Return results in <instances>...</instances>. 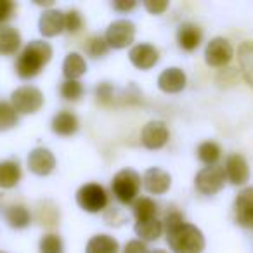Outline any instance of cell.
I'll return each instance as SVG.
<instances>
[{"label": "cell", "instance_id": "obj_10", "mask_svg": "<svg viewBox=\"0 0 253 253\" xmlns=\"http://www.w3.org/2000/svg\"><path fill=\"white\" fill-rule=\"evenodd\" d=\"M56 156L50 149L39 146V148H33L28 155V169L32 173L39 177H47L54 172L56 169Z\"/></svg>", "mask_w": 253, "mask_h": 253}, {"label": "cell", "instance_id": "obj_40", "mask_svg": "<svg viewBox=\"0 0 253 253\" xmlns=\"http://www.w3.org/2000/svg\"><path fill=\"white\" fill-rule=\"evenodd\" d=\"M0 253H4V252H0Z\"/></svg>", "mask_w": 253, "mask_h": 253}, {"label": "cell", "instance_id": "obj_5", "mask_svg": "<svg viewBox=\"0 0 253 253\" xmlns=\"http://www.w3.org/2000/svg\"><path fill=\"white\" fill-rule=\"evenodd\" d=\"M108 193L97 182H87L77 191V205L87 213H99L108 207Z\"/></svg>", "mask_w": 253, "mask_h": 253}, {"label": "cell", "instance_id": "obj_37", "mask_svg": "<svg viewBox=\"0 0 253 253\" xmlns=\"http://www.w3.org/2000/svg\"><path fill=\"white\" fill-rule=\"evenodd\" d=\"M123 253H149V248L141 239H130L123 246Z\"/></svg>", "mask_w": 253, "mask_h": 253}, {"label": "cell", "instance_id": "obj_14", "mask_svg": "<svg viewBox=\"0 0 253 253\" xmlns=\"http://www.w3.org/2000/svg\"><path fill=\"white\" fill-rule=\"evenodd\" d=\"M142 186L149 194L163 196L172 187V175L167 170L160 169V167H151L142 175Z\"/></svg>", "mask_w": 253, "mask_h": 253}, {"label": "cell", "instance_id": "obj_26", "mask_svg": "<svg viewBox=\"0 0 253 253\" xmlns=\"http://www.w3.org/2000/svg\"><path fill=\"white\" fill-rule=\"evenodd\" d=\"M196 156L205 167L218 165V160L222 156V149L215 141H205L196 148Z\"/></svg>", "mask_w": 253, "mask_h": 253}, {"label": "cell", "instance_id": "obj_15", "mask_svg": "<svg viewBox=\"0 0 253 253\" xmlns=\"http://www.w3.org/2000/svg\"><path fill=\"white\" fill-rule=\"evenodd\" d=\"M158 88L165 94H179L186 88L187 85V75L184 73V70L177 66L165 68L162 73L158 75Z\"/></svg>", "mask_w": 253, "mask_h": 253}, {"label": "cell", "instance_id": "obj_19", "mask_svg": "<svg viewBox=\"0 0 253 253\" xmlns=\"http://www.w3.org/2000/svg\"><path fill=\"white\" fill-rule=\"evenodd\" d=\"M23 45V37L18 28L11 25L0 26V56H14Z\"/></svg>", "mask_w": 253, "mask_h": 253}, {"label": "cell", "instance_id": "obj_4", "mask_svg": "<svg viewBox=\"0 0 253 253\" xmlns=\"http://www.w3.org/2000/svg\"><path fill=\"white\" fill-rule=\"evenodd\" d=\"M9 102L18 115H35L43 106V92L35 85H21L11 92Z\"/></svg>", "mask_w": 253, "mask_h": 253}, {"label": "cell", "instance_id": "obj_8", "mask_svg": "<svg viewBox=\"0 0 253 253\" xmlns=\"http://www.w3.org/2000/svg\"><path fill=\"white\" fill-rule=\"evenodd\" d=\"M234 57L231 42L224 37H215L205 47V63L211 68H224Z\"/></svg>", "mask_w": 253, "mask_h": 253}, {"label": "cell", "instance_id": "obj_23", "mask_svg": "<svg viewBox=\"0 0 253 253\" xmlns=\"http://www.w3.org/2000/svg\"><path fill=\"white\" fill-rule=\"evenodd\" d=\"M4 218H5V222H7L9 227L18 229V231L26 229L30 224H32V213H30V210L25 207V205H19V203L11 205V207L5 208Z\"/></svg>", "mask_w": 253, "mask_h": 253}, {"label": "cell", "instance_id": "obj_33", "mask_svg": "<svg viewBox=\"0 0 253 253\" xmlns=\"http://www.w3.org/2000/svg\"><path fill=\"white\" fill-rule=\"evenodd\" d=\"M162 222H163V231L170 232V231H173V229L179 227V225H182L184 222H186V218H184V215L180 213V211L172 210L165 215V218H163Z\"/></svg>", "mask_w": 253, "mask_h": 253}, {"label": "cell", "instance_id": "obj_22", "mask_svg": "<svg viewBox=\"0 0 253 253\" xmlns=\"http://www.w3.org/2000/svg\"><path fill=\"white\" fill-rule=\"evenodd\" d=\"M238 63L245 82L253 88V42L245 40L238 47Z\"/></svg>", "mask_w": 253, "mask_h": 253}, {"label": "cell", "instance_id": "obj_24", "mask_svg": "<svg viewBox=\"0 0 253 253\" xmlns=\"http://www.w3.org/2000/svg\"><path fill=\"white\" fill-rule=\"evenodd\" d=\"M87 73V61L80 52H70L63 61L64 80H78Z\"/></svg>", "mask_w": 253, "mask_h": 253}, {"label": "cell", "instance_id": "obj_31", "mask_svg": "<svg viewBox=\"0 0 253 253\" xmlns=\"http://www.w3.org/2000/svg\"><path fill=\"white\" fill-rule=\"evenodd\" d=\"M108 50H109L108 42H106V39L101 35L90 37V39L87 40V43H85V52H87L90 57H94V59L104 57L106 54H108Z\"/></svg>", "mask_w": 253, "mask_h": 253}, {"label": "cell", "instance_id": "obj_18", "mask_svg": "<svg viewBox=\"0 0 253 253\" xmlns=\"http://www.w3.org/2000/svg\"><path fill=\"white\" fill-rule=\"evenodd\" d=\"M50 128L56 135L61 137H71L78 132L80 128V122H78V116L75 113L63 109V111L56 113L52 116V122H50Z\"/></svg>", "mask_w": 253, "mask_h": 253}, {"label": "cell", "instance_id": "obj_11", "mask_svg": "<svg viewBox=\"0 0 253 253\" xmlns=\"http://www.w3.org/2000/svg\"><path fill=\"white\" fill-rule=\"evenodd\" d=\"M128 59H130V63L134 64L137 70L148 71L158 64L160 50L156 49L155 45H151V43H146V42L135 43V45H132L130 50H128Z\"/></svg>", "mask_w": 253, "mask_h": 253}, {"label": "cell", "instance_id": "obj_2", "mask_svg": "<svg viewBox=\"0 0 253 253\" xmlns=\"http://www.w3.org/2000/svg\"><path fill=\"white\" fill-rule=\"evenodd\" d=\"M167 243L172 253H203L207 241L200 227L184 222L173 231L167 232Z\"/></svg>", "mask_w": 253, "mask_h": 253}, {"label": "cell", "instance_id": "obj_25", "mask_svg": "<svg viewBox=\"0 0 253 253\" xmlns=\"http://www.w3.org/2000/svg\"><path fill=\"white\" fill-rule=\"evenodd\" d=\"M120 243L109 234H95L85 245V253H118Z\"/></svg>", "mask_w": 253, "mask_h": 253}, {"label": "cell", "instance_id": "obj_35", "mask_svg": "<svg viewBox=\"0 0 253 253\" xmlns=\"http://www.w3.org/2000/svg\"><path fill=\"white\" fill-rule=\"evenodd\" d=\"M16 4L12 0H0V26H4L14 16Z\"/></svg>", "mask_w": 253, "mask_h": 253}, {"label": "cell", "instance_id": "obj_13", "mask_svg": "<svg viewBox=\"0 0 253 253\" xmlns=\"http://www.w3.org/2000/svg\"><path fill=\"white\" fill-rule=\"evenodd\" d=\"M224 173L232 186H245L250 180V165L243 155H229L224 163Z\"/></svg>", "mask_w": 253, "mask_h": 253}, {"label": "cell", "instance_id": "obj_39", "mask_svg": "<svg viewBox=\"0 0 253 253\" xmlns=\"http://www.w3.org/2000/svg\"><path fill=\"white\" fill-rule=\"evenodd\" d=\"M149 253H169L167 250H162V248H155V250H149Z\"/></svg>", "mask_w": 253, "mask_h": 253}, {"label": "cell", "instance_id": "obj_16", "mask_svg": "<svg viewBox=\"0 0 253 253\" xmlns=\"http://www.w3.org/2000/svg\"><path fill=\"white\" fill-rule=\"evenodd\" d=\"M39 32L45 39H54L64 32V12L59 9H45L39 18Z\"/></svg>", "mask_w": 253, "mask_h": 253}, {"label": "cell", "instance_id": "obj_28", "mask_svg": "<svg viewBox=\"0 0 253 253\" xmlns=\"http://www.w3.org/2000/svg\"><path fill=\"white\" fill-rule=\"evenodd\" d=\"M19 122V115L9 101H0V132L14 128Z\"/></svg>", "mask_w": 253, "mask_h": 253}, {"label": "cell", "instance_id": "obj_12", "mask_svg": "<svg viewBox=\"0 0 253 253\" xmlns=\"http://www.w3.org/2000/svg\"><path fill=\"white\" fill-rule=\"evenodd\" d=\"M234 218L241 227L253 229V187H245L234 198Z\"/></svg>", "mask_w": 253, "mask_h": 253}, {"label": "cell", "instance_id": "obj_7", "mask_svg": "<svg viewBox=\"0 0 253 253\" xmlns=\"http://www.w3.org/2000/svg\"><path fill=\"white\" fill-rule=\"evenodd\" d=\"M225 182L227 179H225L224 167L220 165L203 167L194 177V187L205 196H213V194L220 193Z\"/></svg>", "mask_w": 253, "mask_h": 253}, {"label": "cell", "instance_id": "obj_20", "mask_svg": "<svg viewBox=\"0 0 253 253\" xmlns=\"http://www.w3.org/2000/svg\"><path fill=\"white\" fill-rule=\"evenodd\" d=\"M23 170L18 160H2L0 162V187L12 189L21 182Z\"/></svg>", "mask_w": 253, "mask_h": 253}, {"label": "cell", "instance_id": "obj_1", "mask_svg": "<svg viewBox=\"0 0 253 253\" xmlns=\"http://www.w3.org/2000/svg\"><path fill=\"white\" fill-rule=\"evenodd\" d=\"M52 45L45 40H32L18 54L14 71L21 80H32L39 77L40 71L52 59Z\"/></svg>", "mask_w": 253, "mask_h": 253}, {"label": "cell", "instance_id": "obj_6", "mask_svg": "<svg viewBox=\"0 0 253 253\" xmlns=\"http://www.w3.org/2000/svg\"><path fill=\"white\" fill-rule=\"evenodd\" d=\"M104 39L109 49L122 50L130 47L135 40V25L130 19H116L106 28Z\"/></svg>", "mask_w": 253, "mask_h": 253}, {"label": "cell", "instance_id": "obj_3", "mask_svg": "<svg viewBox=\"0 0 253 253\" xmlns=\"http://www.w3.org/2000/svg\"><path fill=\"white\" fill-rule=\"evenodd\" d=\"M142 179L135 170L122 169L111 180V191L122 205H132L139 198Z\"/></svg>", "mask_w": 253, "mask_h": 253}, {"label": "cell", "instance_id": "obj_38", "mask_svg": "<svg viewBox=\"0 0 253 253\" xmlns=\"http://www.w3.org/2000/svg\"><path fill=\"white\" fill-rule=\"evenodd\" d=\"M135 5H137V2H134V0H115V2H111V7L118 12H130L132 9H135Z\"/></svg>", "mask_w": 253, "mask_h": 253}, {"label": "cell", "instance_id": "obj_17", "mask_svg": "<svg viewBox=\"0 0 253 253\" xmlns=\"http://www.w3.org/2000/svg\"><path fill=\"white\" fill-rule=\"evenodd\" d=\"M203 42V30L193 21H186L177 28V43L186 52H193Z\"/></svg>", "mask_w": 253, "mask_h": 253}, {"label": "cell", "instance_id": "obj_30", "mask_svg": "<svg viewBox=\"0 0 253 253\" xmlns=\"http://www.w3.org/2000/svg\"><path fill=\"white\" fill-rule=\"evenodd\" d=\"M59 94L64 101H78L84 95V85L78 80H64L59 87Z\"/></svg>", "mask_w": 253, "mask_h": 253}, {"label": "cell", "instance_id": "obj_34", "mask_svg": "<svg viewBox=\"0 0 253 253\" xmlns=\"http://www.w3.org/2000/svg\"><path fill=\"white\" fill-rule=\"evenodd\" d=\"M113 92H115V87H113L111 82H101V84H97V87H95L94 94H95V97H97V101L108 102L113 99Z\"/></svg>", "mask_w": 253, "mask_h": 253}, {"label": "cell", "instance_id": "obj_36", "mask_svg": "<svg viewBox=\"0 0 253 253\" xmlns=\"http://www.w3.org/2000/svg\"><path fill=\"white\" fill-rule=\"evenodd\" d=\"M142 5H144L149 14H155V16L163 14L169 9V2L167 0H144Z\"/></svg>", "mask_w": 253, "mask_h": 253}, {"label": "cell", "instance_id": "obj_32", "mask_svg": "<svg viewBox=\"0 0 253 253\" xmlns=\"http://www.w3.org/2000/svg\"><path fill=\"white\" fill-rule=\"evenodd\" d=\"M84 26V18H82L78 9H68L64 12V32L78 33Z\"/></svg>", "mask_w": 253, "mask_h": 253}, {"label": "cell", "instance_id": "obj_21", "mask_svg": "<svg viewBox=\"0 0 253 253\" xmlns=\"http://www.w3.org/2000/svg\"><path fill=\"white\" fill-rule=\"evenodd\" d=\"M134 231L137 234V239L148 243V241H156L162 238L163 231V222L158 217L146 218V220H135Z\"/></svg>", "mask_w": 253, "mask_h": 253}, {"label": "cell", "instance_id": "obj_9", "mask_svg": "<svg viewBox=\"0 0 253 253\" xmlns=\"http://www.w3.org/2000/svg\"><path fill=\"white\" fill-rule=\"evenodd\" d=\"M170 139L169 126L162 120H151L148 122L141 130V144L149 151H156L167 146Z\"/></svg>", "mask_w": 253, "mask_h": 253}, {"label": "cell", "instance_id": "obj_29", "mask_svg": "<svg viewBox=\"0 0 253 253\" xmlns=\"http://www.w3.org/2000/svg\"><path fill=\"white\" fill-rule=\"evenodd\" d=\"M39 252L40 253H64V243L61 236L57 234H43L39 241Z\"/></svg>", "mask_w": 253, "mask_h": 253}, {"label": "cell", "instance_id": "obj_27", "mask_svg": "<svg viewBox=\"0 0 253 253\" xmlns=\"http://www.w3.org/2000/svg\"><path fill=\"white\" fill-rule=\"evenodd\" d=\"M132 211H134L135 220L153 218L158 213V203L149 196H139L137 200L132 203Z\"/></svg>", "mask_w": 253, "mask_h": 253}]
</instances>
